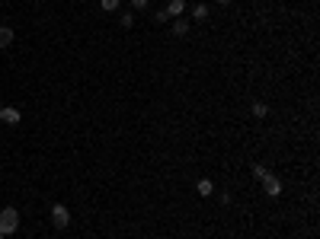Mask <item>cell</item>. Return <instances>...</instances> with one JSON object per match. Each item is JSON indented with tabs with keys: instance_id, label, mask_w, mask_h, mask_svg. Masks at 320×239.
Listing matches in <instances>:
<instances>
[{
	"instance_id": "obj_13",
	"label": "cell",
	"mask_w": 320,
	"mask_h": 239,
	"mask_svg": "<svg viewBox=\"0 0 320 239\" xmlns=\"http://www.w3.org/2000/svg\"><path fill=\"white\" fill-rule=\"evenodd\" d=\"M99 6H103L106 13H115V10L122 6V0H99Z\"/></svg>"
},
{
	"instance_id": "obj_11",
	"label": "cell",
	"mask_w": 320,
	"mask_h": 239,
	"mask_svg": "<svg viewBox=\"0 0 320 239\" xmlns=\"http://www.w3.org/2000/svg\"><path fill=\"white\" fill-rule=\"evenodd\" d=\"M250 175H253L256 182H263L269 175V166H266V163H253V166H250Z\"/></svg>"
},
{
	"instance_id": "obj_2",
	"label": "cell",
	"mask_w": 320,
	"mask_h": 239,
	"mask_svg": "<svg viewBox=\"0 0 320 239\" xmlns=\"http://www.w3.org/2000/svg\"><path fill=\"white\" fill-rule=\"evenodd\" d=\"M51 223H54V227H58V230H67V227H71V207H67V204H51Z\"/></svg>"
},
{
	"instance_id": "obj_14",
	"label": "cell",
	"mask_w": 320,
	"mask_h": 239,
	"mask_svg": "<svg viewBox=\"0 0 320 239\" xmlns=\"http://www.w3.org/2000/svg\"><path fill=\"white\" fill-rule=\"evenodd\" d=\"M154 23H157V26H163V23H170L167 10H157V13H154Z\"/></svg>"
},
{
	"instance_id": "obj_5",
	"label": "cell",
	"mask_w": 320,
	"mask_h": 239,
	"mask_svg": "<svg viewBox=\"0 0 320 239\" xmlns=\"http://www.w3.org/2000/svg\"><path fill=\"white\" fill-rule=\"evenodd\" d=\"M170 26H173V35H176V38H186L189 29H192V23H189V19H183V16L170 19Z\"/></svg>"
},
{
	"instance_id": "obj_1",
	"label": "cell",
	"mask_w": 320,
	"mask_h": 239,
	"mask_svg": "<svg viewBox=\"0 0 320 239\" xmlns=\"http://www.w3.org/2000/svg\"><path fill=\"white\" fill-rule=\"evenodd\" d=\"M0 230L3 236H13L19 230V207H3L0 210Z\"/></svg>"
},
{
	"instance_id": "obj_15",
	"label": "cell",
	"mask_w": 320,
	"mask_h": 239,
	"mask_svg": "<svg viewBox=\"0 0 320 239\" xmlns=\"http://www.w3.org/2000/svg\"><path fill=\"white\" fill-rule=\"evenodd\" d=\"M147 3H151V0H132V10L141 13V10H147Z\"/></svg>"
},
{
	"instance_id": "obj_9",
	"label": "cell",
	"mask_w": 320,
	"mask_h": 239,
	"mask_svg": "<svg viewBox=\"0 0 320 239\" xmlns=\"http://www.w3.org/2000/svg\"><path fill=\"white\" fill-rule=\"evenodd\" d=\"M195 191H199L202 198H212L215 195V182L212 179H199V182H195Z\"/></svg>"
},
{
	"instance_id": "obj_19",
	"label": "cell",
	"mask_w": 320,
	"mask_h": 239,
	"mask_svg": "<svg viewBox=\"0 0 320 239\" xmlns=\"http://www.w3.org/2000/svg\"><path fill=\"white\" fill-rule=\"evenodd\" d=\"M0 239H6V236H3V230H0Z\"/></svg>"
},
{
	"instance_id": "obj_17",
	"label": "cell",
	"mask_w": 320,
	"mask_h": 239,
	"mask_svg": "<svg viewBox=\"0 0 320 239\" xmlns=\"http://www.w3.org/2000/svg\"><path fill=\"white\" fill-rule=\"evenodd\" d=\"M218 6H230V0H218Z\"/></svg>"
},
{
	"instance_id": "obj_7",
	"label": "cell",
	"mask_w": 320,
	"mask_h": 239,
	"mask_svg": "<svg viewBox=\"0 0 320 239\" xmlns=\"http://www.w3.org/2000/svg\"><path fill=\"white\" fill-rule=\"evenodd\" d=\"M189 16L199 19V23H205V19H208V3H202V0H199V3H192V6H189Z\"/></svg>"
},
{
	"instance_id": "obj_12",
	"label": "cell",
	"mask_w": 320,
	"mask_h": 239,
	"mask_svg": "<svg viewBox=\"0 0 320 239\" xmlns=\"http://www.w3.org/2000/svg\"><path fill=\"white\" fill-rule=\"evenodd\" d=\"M135 19H138V16H135V10H125V13L119 16V26H122V29H132Z\"/></svg>"
},
{
	"instance_id": "obj_16",
	"label": "cell",
	"mask_w": 320,
	"mask_h": 239,
	"mask_svg": "<svg viewBox=\"0 0 320 239\" xmlns=\"http://www.w3.org/2000/svg\"><path fill=\"white\" fill-rule=\"evenodd\" d=\"M230 201H234V195H230V191H224V195L221 198H218V204H221V207H228V204Z\"/></svg>"
},
{
	"instance_id": "obj_3",
	"label": "cell",
	"mask_w": 320,
	"mask_h": 239,
	"mask_svg": "<svg viewBox=\"0 0 320 239\" xmlns=\"http://www.w3.org/2000/svg\"><path fill=\"white\" fill-rule=\"evenodd\" d=\"M282 179H278V175L275 172H269L266 175V179H263V195H266V198H272V201H275V198H282Z\"/></svg>"
},
{
	"instance_id": "obj_8",
	"label": "cell",
	"mask_w": 320,
	"mask_h": 239,
	"mask_svg": "<svg viewBox=\"0 0 320 239\" xmlns=\"http://www.w3.org/2000/svg\"><path fill=\"white\" fill-rule=\"evenodd\" d=\"M250 115H253L256 121L269 118V105H266V102H250Z\"/></svg>"
},
{
	"instance_id": "obj_4",
	"label": "cell",
	"mask_w": 320,
	"mask_h": 239,
	"mask_svg": "<svg viewBox=\"0 0 320 239\" xmlns=\"http://www.w3.org/2000/svg\"><path fill=\"white\" fill-rule=\"evenodd\" d=\"M0 121L10 125V128H16L19 121H23V112H19L16 105H3V108H0Z\"/></svg>"
},
{
	"instance_id": "obj_6",
	"label": "cell",
	"mask_w": 320,
	"mask_h": 239,
	"mask_svg": "<svg viewBox=\"0 0 320 239\" xmlns=\"http://www.w3.org/2000/svg\"><path fill=\"white\" fill-rule=\"evenodd\" d=\"M163 10H167V16H170V19H176V16H183V13H186V0H170V3L163 6Z\"/></svg>"
},
{
	"instance_id": "obj_10",
	"label": "cell",
	"mask_w": 320,
	"mask_h": 239,
	"mask_svg": "<svg viewBox=\"0 0 320 239\" xmlns=\"http://www.w3.org/2000/svg\"><path fill=\"white\" fill-rule=\"evenodd\" d=\"M13 38H16V32H13L10 26H0V51L13 45Z\"/></svg>"
},
{
	"instance_id": "obj_18",
	"label": "cell",
	"mask_w": 320,
	"mask_h": 239,
	"mask_svg": "<svg viewBox=\"0 0 320 239\" xmlns=\"http://www.w3.org/2000/svg\"><path fill=\"white\" fill-rule=\"evenodd\" d=\"M0 26H3V13H0Z\"/></svg>"
}]
</instances>
